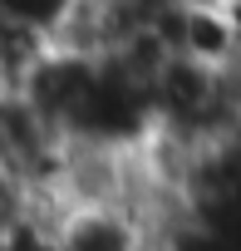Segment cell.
<instances>
[{
    "mask_svg": "<svg viewBox=\"0 0 241 251\" xmlns=\"http://www.w3.org/2000/svg\"><path fill=\"white\" fill-rule=\"evenodd\" d=\"M79 10H84V0H0V25H10L15 35L49 50L69 35Z\"/></svg>",
    "mask_w": 241,
    "mask_h": 251,
    "instance_id": "obj_1",
    "label": "cell"
},
{
    "mask_svg": "<svg viewBox=\"0 0 241 251\" xmlns=\"http://www.w3.org/2000/svg\"><path fill=\"white\" fill-rule=\"evenodd\" d=\"M221 10L231 20V35H236V59H241V0H221Z\"/></svg>",
    "mask_w": 241,
    "mask_h": 251,
    "instance_id": "obj_2",
    "label": "cell"
}]
</instances>
